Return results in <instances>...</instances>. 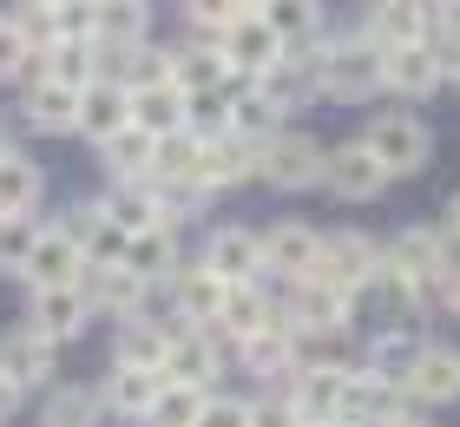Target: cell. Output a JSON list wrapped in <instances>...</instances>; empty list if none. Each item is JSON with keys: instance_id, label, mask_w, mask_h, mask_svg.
I'll return each mask as SVG.
<instances>
[{"instance_id": "33", "label": "cell", "mask_w": 460, "mask_h": 427, "mask_svg": "<svg viewBox=\"0 0 460 427\" xmlns=\"http://www.w3.org/2000/svg\"><path fill=\"white\" fill-rule=\"evenodd\" d=\"M198 414H204V388H191V381H164L145 421H152V427H198Z\"/></svg>"}, {"instance_id": "40", "label": "cell", "mask_w": 460, "mask_h": 427, "mask_svg": "<svg viewBox=\"0 0 460 427\" xmlns=\"http://www.w3.org/2000/svg\"><path fill=\"white\" fill-rule=\"evenodd\" d=\"M198 427H250V401H237V395H204Z\"/></svg>"}, {"instance_id": "6", "label": "cell", "mask_w": 460, "mask_h": 427, "mask_svg": "<svg viewBox=\"0 0 460 427\" xmlns=\"http://www.w3.org/2000/svg\"><path fill=\"white\" fill-rule=\"evenodd\" d=\"M263 178L277 191H303V184H323V145L309 132H270L263 138Z\"/></svg>"}, {"instance_id": "22", "label": "cell", "mask_w": 460, "mask_h": 427, "mask_svg": "<svg viewBox=\"0 0 460 427\" xmlns=\"http://www.w3.org/2000/svg\"><path fill=\"white\" fill-rule=\"evenodd\" d=\"M158 388H164L158 369H112L99 408H112V414H125V421H145V414H152V401H158Z\"/></svg>"}, {"instance_id": "41", "label": "cell", "mask_w": 460, "mask_h": 427, "mask_svg": "<svg viewBox=\"0 0 460 427\" xmlns=\"http://www.w3.org/2000/svg\"><path fill=\"white\" fill-rule=\"evenodd\" d=\"M250 427H303L296 401H289V395H257V401H250Z\"/></svg>"}, {"instance_id": "47", "label": "cell", "mask_w": 460, "mask_h": 427, "mask_svg": "<svg viewBox=\"0 0 460 427\" xmlns=\"http://www.w3.org/2000/svg\"><path fill=\"white\" fill-rule=\"evenodd\" d=\"M441 230H447V237L460 244V191H454V198H447V224H441Z\"/></svg>"}, {"instance_id": "18", "label": "cell", "mask_w": 460, "mask_h": 427, "mask_svg": "<svg viewBox=\"0 0 460 427\" xmlns=\"http://www.w3.org/2000/svg\"><path fill=\"white\" fill-rule=\"evenodd\" d=\"M79 132L86 138H119L125 125H132V93H125V85H112V79H99V85H86V93H79Z\"/></svg>"}, {"instance_id": "50", "label": "cell", "mask_w": 460, "mask_h": 427, "mask_svg": "<svg viewBox=\"0 0 460 427\" xmlns=\"http://www.w3.org/2000/svg\"><path fill=\"white\" fill-rule=\"evenodd\" d=\"M7 152H13V138H7V132H0V158H7Z\"/></svg>"}, {"instance_id": "13", "label": "cell", "mask_w": 460, "mask_h": 427, "mask_svg": "<svg viewBox=\"0 0 460 427\" xmlns=\"http://www.w3.org/2000/svg\"><path fill=\"white\" fill-rule=\"evenodd\" d=\"M421 401V408H447L460 401V349L447 342H421V355H414V375H408V408Z\"/></svg>"}, {"instance_id": "25", "label": "cell", "mask_w": 460, "mask_h": 427, "mask_svg": "<svg viewBox=\"0 0 460 427\" xmlns=\"http://www.w3.org/2000/svg\"><path fill=\"white\" fill-rule=\"evenodd\" d=\"M106 218L125 230V237H138V230H152V224H164L158 218V191H152V178H132V184H112L106 198Z\"/></svg>"}, {"instance_id": "1", "label": "cell", "mask_w": 460, "mask_h": 427, "mask_svg": "<svg viewBox=\"0 0 460 427\" xmlns=\"http://www.w3.org/2000/svg\"><path fill=\"white\" fill-rule=\"evenodd\" d=\"M362 145L375 152V165H382L388 178H414V171L428 165V152H434L428 125H421V119H408V112H388V119H375L368 132H362Z\"/></svg>"}, {"instance_id": "39", "label": "cell", "mask_w": 460, "mask_h": 427, "mask_svg": "<svg viewBox=\"0 0 460 427\" xmlns=\"http://www.w3.org/2000/svg\"><path fill=\"white\" fill-rule=\"evenodd\" d=\"M13 27H20V40H27V47H59V27H53V7H47V0H33Z\"/></svg>"}, {"instance_id": "36", "label": "cell", "mask_w": 460, "mask_h": 427, "mask_svg": "<svg viewBox=\"0 0 460 427\" xmlns=\"http://www.w3.org/2000/svg\"><path fill=\"white\" fill-rule=\"evenodd\" d=\"M263 20L277 27L283 47H289V40H309V33H316V7H309V0H270Z\"/></svg>"}, {"instance_id": "11", "label": "cell", "mask_w": 460, "mask_h": 427, "mask_svg": "<svg viewBox=\"0 0 460 427\" xmlns=\"http://www.w3.org/2000/svg\"><path fill=\"white\" fill-rule=\"evenodd\" d=\"M250 171H263V138H243V132L204 138V152H198V184H204V191L243 184Z\"/></svg>"}, {"instance_id": "44", "label": "cell", "mask_w": 460, "mask_h": 427, "mask_svg": "<svg viewBox=\"0 0 460 427\" xmlns=\"http://www.w3.org/2000/svg\"><path fill=\"white\" fill-rule=\"evenodd\" d=\"M434 296H441V309H447V316H460V263L441 276V283H434Z\"/></svg>"}, {"instance_id": "3", "label": "cell", "mask_w": 460, "mask_h": 427, "mask_svg": "<svg viewBox=\"0 0 460 427\" xmlns=\"http://www.w3.org/2000/svg\"><path fill=\"white\" fill-rule=\"evenodd\" d=\"M93 323V296L86 283H59V289H33V303H27V329H40L59 349V342H73V335H86Z\"/></svg>"}, {"instance_id": "46", "label": "cell", "mask_w": 460, "mask_h": 427, "mask_svg": "<svg viewBox=\"0 0 460 427\" xmlns=\"http://www.w3.org/2000/svg\"><path fill=\"white\" fill-rule=\"evenodd\" d=\"M13 408H20V388H13L7 375H0V421H13Z\"/></svg>"}, {"instance_id": "35", "label": "cell", "mask_w": 460, "mask_h": 427, "mask_svg": "<svg viewBox=\"0 0 460 427\" xmlns=\"http://www.w3.org/2000/svg\"><path fill=\"white\" fill-rule=\"evenodd\" d=\"M33 244H40V224L33 218H0V270H7V276L27 270Z\"/></svg>"}, {"instance_id": "38", "label": "cell", "mask_w": 460, "mask_h": 427, "mask_svg": "<svg viewBox=\"0 0 460 427\" xmlns=\"http://www.w3.org/2000/svg\"><path fill=\"white\" fill-rule=\"evenodd\" d=\"M99 40H112V47H132L138 40V7L132 0H99Z\"/></svg>"}, {"instance_id": "7", "label": "cell", "mask_w": 460, "mask_h": 427, "mask_svg": "<svg viewBox=\"0 0 460 427\" xmlns=\"http://www.w3.org/2000/svg\"><path fill=\"white\" fill-rule=\"evenodd\" d=\"M323 263V230H309V224H277V230H263V276H283V283H303V276H316Z\"/></svg>"}, {"instance_id": "8", "label": "cell", "mask_w": 460, "mask_h": 427, "mask_svg": "<svg viewBox=\"0 0 460 427\" xmlns=\"http://www.w3.org/2000/svg\"><path fill=\"white\" fill-rule=\"evenodd\" d=\"M27 276L33 289H59V283H86V250H79V237L66 224H53V230H40V244L27 256Z\"/></svg>"}, {"instance_id": "32", "label": "cell", "mask_w": 460, "mask_h": 427, "mask_svg": "<svg viewBox=\"0 0 460 427\" xmlns=\"http://www.w3.org/2000/svg\"><path fill=\"white\" fill-rule=\"evenodd\" d=\"M99 152H106V165H112V178H119V184L152 178V138H145L138 125H125V132H119V138H106Z\"/></svg>"}, {"instance_id": "2", "label": "cell", "mask_w": 460, "mask_h": 427, "mask_svg": "<svg viewBox=\"0 0 460 427\" xmlns=\"http://www.w3.org/2000/svg\"><path fill=\"white\" fill-rule=\"evenodd\" d=\"M323 283H336V289H368L375 276H382V244L362 237V230H329L323 237V263H316Z\"/></svg>"}, {"instance_id": "49", "label": "cell", "mask_w": 460, "mask_h": 427, "mask_svg": "<svg viewBox=\"0 0 460 427\" xmlns=\"http://www.w3.org/2000/svg\"><path fill=\"white\" fill-rule=\"evenodd\" d=\"M447 73H454V79H460V53H447Z\"/></svg>"}, {"instance_id": "30", "label": "cell", "mask_w": 460, "mask_h": 427, "mask_svg": "<svg viewBox=\"0 0 460 427\" xmlns=\"http://www.w3.org/2000/svg\"><path fill=\"white\" fill-rule=\"evenodd\" d=\"M230 79V67H224V53L217 47H184V53H172V85L178 93H217V85Z\"/></svg>"}, {"instance_id": "31", "label": "cell", "mask_w": 460, "mask_h": 427, "mask_svg": "<svg viewBox=\"0 0 460 427\" xmlns=\"http://www.w3.org/2000/svg\"><path fill=\"white\" fill-rule=\"evenodd\" d=\"M73 119H79V93H66V85H33L27 93V125L33 132H73Z\"/></svg>"}, {"instance_id": "5", "label": "cell", "mask_w": 460, "mask_h": 427, "mask_svg": "<svg viewBox=\"0 0 460 427\" xmlns=\"http://www.w3.org/2000/svg\"><path fill=\"white\" fill-rule=\"evenodd\" d=\"M349 316H355V296L323 283V276H303V283H289V296H283L289 329H349Z\"/></svg>"}, {"instance_id": "12", "label": "cell", "mask_w": 460, "mask_h": 427, "mask_svg": "<svg viewBox=\"0 0 460 427\" xmlns=\"http://www.w3.org/2000/svg\"><path fill=\"white\" fill-rule=\"evenodd\" d=\"M414 355H421V342H414V329H382V335H368V342H362L355 369H362L368 381H382V388H394V395H408Z\"/></svg>"}, {"instance_id": "48", "label": "cell", "mask_w": 460, "mask_h": 427, "mask_svg": "<svg viewBox=\"0 0 460 427\" xmlns=\"http://www.w3.org/2000/svg\"><path fill=\"white\" fill-rule=\"evenodd\" d=\"M382 427H428V421L414 414V408H402V414H394V421H382Z\"/></svg>"}, {"instance_id": "52", "label": "cell", "mask_w": 460, "mask_h": 427, "mask_svg": "<svg viewBox=\"0 0 460 427\" xmlns=\"http://www.w3.org/2000/svg\"><path fill=\"white\" fill-rule=\"evenodd\" d=\"M263 7H270V0H263Z\"/></svg>"}, {"instance_id": "14", "label": "cell", "mask_w": 460, "mask_h": 427, "mask_svg": "<svg viewBox=\"0 0 460 427\" xmlns=\"http://www.w3.org/2000/svg\"><path fill=\"white\" fill-rule=\"evenodd\" d=\"M0 375H7L20 395L53 388V342L40 329H7L0 335Z\"/></svg>"}, {"instance_id": "4", "label": "cell", "mask_w": 460, "mask_h": 427, "mask_svg": "<svg viewBox=\"0 0 460 427\" xmlns=\"http://www.w3.org/2000/svg\"><path fill=\"white\" fill-rule=\"evenodd\" d=\"M382 184H388V171L375 165V152H368L362 138H349V145H336V152H323V191H336L342 204L382 198Z\"/></svg>"}, {"instance_id": "45", "label": "cell", "mask_w": 460, "mask_h": 427, "mask_svg": "<svg viewBox=\"0 0 460 427\" xmlns=\"http://www.w3.org/2000/svg\"><path fill=\"white\" fill-rule=\"evenodd\" d=\"M441 33L454 40V53H460V0H447V7H441Z\"/></svg>"}, {"instance_id": "24", "label": "cell", "mask_w": 460, "mask_h": 427, "mask_svg": "<svg viewBox=\"0 0 460 427\" xmlns=\"http://www.w3.org/2000/svg\"><path fill=\"white\" fill-rule=\"evenodd\" d=\"M132 125L152 145L184 132V93H178V85H145V93H132Z\"/></svg>"}, {"instance_id": "21", "label": "cell", "mask_w": 460, "mask_h": 427, "mask_svg": "<svg viewBox=\"0 0 460 427\" xmlns=\"http://www.w3.org/2000/svg\"><path fill=\"white\" fill-rule=\"evenodd\" d=\"M441 73H447V59L434 53V47H394L388 59H382V85H394V93H434L441 85Z\"/></svg>"}, {"instance_id": "27", "label": "cell", "mask_w": 460, "mask_h": 427, "mask_svg": "<svg viewBox=\"0 0 460 427\" xmlns=\"http://www.w3.org/2000/svg\"><path fill=\"white\" fill-rule=\"evenodd\" d=\"M289 401H296V421L303 427H336L342 375H289Z\"/></svg>"}, {"instance_id": "51", "label": "cell", "mask_w": 460, "mask_h": 427, "mask_svg": "<svg viewBox=\"0 0 460 427\" xmlns=\"http://www.w3.org/2000/svg\"><path fill=\"white\" fill-rule=\"evenodd\" d=\"M47 7H66V0H47Z\"/></svg>"}, {"instance_id": "16", "label": "cell", "mask_w": 460, "mask_h": 427, "mask_svg": "<svg viewBox=\"0 0 460 427\" xmlns=\"http://www.w3.org/2000/svg\"><path fill=\"white\" fill-rule=\"evenodd\" d=\"M382 47H336V53H323V93H336V99H362L382 85Z\"/></svg>"}, {"instance_id": "20", "label": "cell", "mask_w": 460, "mask_h": 427, "mask_svg": "<svg viewBox=\"0 0 460 427\" xmlns=\"http://www.w3.org/2000/svg\"><path fill=\"white\" fill-rule=\"evenodd\" d=\"M125 270H132L145 289H152V283H172V276H178V244H172V224L138 230V237L125 244Z\"/></svg>"}, {"instance_id": "34", "label": "cell", "mask_w": 460, "mask_h": 427, "mask_svg": "<svg viewBox=\"0 0 460 427\" xmlns=\"http://www.w3.org/2000/svg\"><path fill=\"white\" fill-rule=\"evenodd\" d=\"M93 414H99V388H66V381L47 388V427H93Z\"/></svg>"}, {"instance_id": "28", "label": "cell", "mask_w": 460, "mask_h": 427, "mask_svg": "<svg viewBox=\"0 0 460 427\" xmlns=\"http://www.w3.org/2000/svg\"><path fill=\"white\" fill-rule=\"evenodd\" d=\"M375 47H382V53L428 47V7H421V0H382V13H375Z\"/></svg>"}, {"instance_id": "17", "label": "cell", "mask_w": 460, "mask_h": 427, "mask_svg": "<svg viewBox=\"0 0 460 427\" xmlns=\"http://www.w3.org/2000/svg\"><path fill=\"white\" fill-rule=\"evenodd\" d=\"M184 329H191V323H184ZM172 335H178V323H145V316L119 323V342H112V369H158V375H164Z\"/></svg>"}, {"instance_id": "43", "label": "cell", "mask_w": 460, "mask_h": 427, "mask_svg": "<svg viewBox=\"0 0 460 427\" xmlns=\"http://www.w3.org/2000/svg\"><path fill=\"white\" fill-rule=\"evenodd\" d=\"M20 59H27V40L13 20H0V73H20Z\"/></svg>"}, {"instance_id": "42", "label": "cell", "mask_w": 460, "mask_h": 427, "mask_svg": "<svg viewBox=\"0 0 460 427\" xmlns=\"http://www.w3.org/2000/svg\"><path fill=\"white\" fill-rule=\"evenodd\" d=\"M250 7H243V0H191V20H198V27H230V20H243Z\"/></svg>"}, {"instance_id": "26", "label": "cell", "mask_w": 460, "mask_h": 427, "mask_svg": "<svg viewBox=\"0 0 460 427\" xmlns=\"http://www.w3.org/2000/svg\"><path fill=\"white\" fill-rule=\"evenodd\" d=\"M73 237H79V250H86V270H99V263H125V230L106 218V204H86L79 210V224H66Z\"/></svg>"}, {"instance_id": "10", "label": "cell", "mask_w": 460, "mask_h": 427, "mask_svg": "<svg viewBox=\"0 0 460 427\" xmlns=\"http://www.w3.org/2000/svg\"><path fill=\"white\" fill-rule=\"evenodd\" d=\"M224 67L230 73H270V67H277V59H283V40H277V27H270V20L263 13H243V20H230V27H224Z\"/></svg>"}, {"instance_id": "9", "label": "cell", "mask_w": 460, "mask_h": 427, "mask_svg": "<svg viewBox=\"0 0 460 427\" xmlns=\"http://www.w3.org/2000/svg\"><path fill=\"white\" fill-rule=\"evenodd\" d=\"M198 263L217 270L224 283H257V276H263V237H257V230H243V224H217L211 237H204Z\"/></svg>"}, {"instance_id": "23", "label": "cell", "mask_w": 460, "mask_h": 427, "mask_svg": "<svg viewBox=\"0 0 460 427\" xmlns=\"http://www.w3.org/2000/svg\"><path fill=\"white\" fill-rule=\"evenodd\" d=\"M172 289H178V323H211V316L224 309V296H230V283H224L217 270H204V263L178 270Z\"/></svg>"}, {"instance_id": "53", "label": "cell", "mask_w": 460, "mask_h": 427, "mask_svg": "<svg viewBox=\"0 0 460 427\" xmlns=\"http://www.w3.org/2000/svg\"><path fill=\"white\" fill-rule=\"evenodd\" d=\"M132 7H138V0H132Z\"/></svg>"}, {"instance_id": "19", "label": "cell", "mask_w": 460, "mask_h": 427, "mask_svg": "<svg viewBox=\"0 0 460 427\" xmlns=\"http://www.w3.org/2000/svg\"><path fill=\"white\" fill-rule=\"evenodd\" d=\"M86 296H93L99 316H119V323H132V316L145 309V283H138L125 263H99V270H86Z\"/></svg>"}, {"instance_id": "29", "label": "cell", "mask_w": 460, "mask_h": 427, "mask_svg": "<svg viewBox=\"0 0 460 427\" xmlns=\"http://www.w3.org/2000/svg\"><path fill=\"white\" fill-rule=\"evenodd\" d=\"M40 191H47V178H40L33 158H20V152L0 158V218H33Z\"/></svg>"}, {"instance_id": "37", "label": "cell", "mask_w": 460, "mask_h": 427, "mask_svg": "<svg viewBox=\"0 0 460 427\" xmlns=\"http://www.w3.org/2000/svg\"><path fill=\"white\" fill-rule=\"evenodd\" d=\"M53 85H66V93H86L93 79V47H53Z\"/></svg>"}, {"instance_id": "15", "label": "cell", "mask_w": 460, "mask_h": 427, "mask_svg": "<svg viewBox=\"0 0 460 427\" xmlns=\"http://www.w3.org/2000/svg\"><path fill=\"white\" fill-rule=\"evenodd\" d=\"M217 369H224V342H211V329H178L172 335V355H164V381H191V388L211 395L217 388Z\"/></svg>"}]
</instances>
